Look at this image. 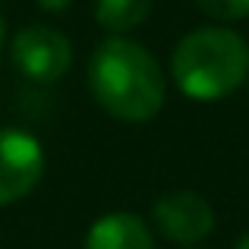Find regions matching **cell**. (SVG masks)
I'll use <instances>...</instances> for the list:
<instances>
[{
  "mask_svg": "<svg viewBox=\"0 0 249 249\" xmlns=\"http://www.w3.org/2000/svg\"><path fill=\"white\" fill-rule=\"evenodd\" d=\"M82 249H155V237L139 214L110 212L89 227Z\"/></svg>",
  "mask_w": 249,
  "mask_h": 249,
  "instance_id": "cell-6",
  "label": "cell"
},
{
  "mask_svg": "<svg viewBox=\"0 0 249 249\" xmlns=\"http://www.w3.org/2000/svg\"><path fill=\"white\" fill-rule=\"evenodd\" d=\"M196 6L218 22H237L249 16V0H196Z\"/></svg>",
  "mask_w": 249,
  "mask_h": 249,
  "instance_id": "cell-8",
  "label": "cell"
},
{
  "mask_svg": "<svg viewBox=\"0 0 249 249\" xmlns=\"http://www.w3.org/2000/svg\"><path fill=\"white\" fill-rule=\"evenodd\" d=\"M10 60L32 82H60L73 67V48L67 35L51 25H29L10 44Z\"/></svg>",
  "mask_w": 249,
  "mask_h": 249,
  "instance_id": "cell-3",
  "label": "cell"
},
{
  "mask_svg": "<svg viewBox=\"0 0 249 249\" xmlns=\"http://www.w3.org/2000/svg\"><path fill=\"white\" fill-rule=\"evenodd\" d=\"M38 6H41L44 13H63L70 6V0H35Z\"/></svg>",
  "mask_w": 249,
  "mask_h": 249,
  "instance_id": "cell-9",
  "label": "cell"
},
{
  "mask_svg": "<svg viewBox=\"0 0 249 249\" xmlns=\"http://www.w3.org/2000/svg\"><path fill=\"white\" fill-rule=\"evenodd\" d=\"M155 0H95V19L101 29L123 35L133 32L152 16Z\"/></svg>",
  "mask_w": 249,
  "mask_h": 249,
  "instance_id": "cell-7",
  "label": "cell"
},
{
  "mask_svg": "<svg viewBox=\"0 0 249 249\" xmlns=\"http://www.w3.org/2000/svg\"><path fill=\"white\" fill-rule=\"evenodd\" d=\"M170 76L193 101H221L249 79V44L221 25L193 29L174 48Z\"/></svg>",
  "mask_w": 249,
  "mask_h": 249,
  "instance_id": "cell-2",
  "label": "cell"
},
{
  "mask_svg": "<svg viewBox=\"0 0 249 249\" xmlns=\"http://www.w3.org/2000/svg\"><path fill=\"white\" fill-rule=\"evenodd\" d=\"M152 221L158 233L170 243L196 246L214 231V208L196 189H170L155 199Z\"/></svg>",
  "mask_w": 249,
  "mask_h": 249,
  "instance_id": "cell-4",
  "label": "cell"
},
{
  "mask_svg": "<svg viewBox=\"0 0 249 249\" xmlns=\"http://www.w3.org/2000/svg\"><path fill=\"white\" fill-rule=\"evenodd\" d=\"M233 249H249V233H243V237L233 243Z\"/></svg>",
  "mask_w": 249,
  "mask_h": 249,
  "instance_id": "cell-10",
  "label": "cell"
},
{
  "mask_svg": "<svg viewBox=\"0 0 249 249\" xmlns=\"http://www.w3.org/2000/svg\"><path fill=\"white\" fill-rule=\"evenodd\" d=\"M44 177V148L25 129H0V208L25 199Z\"/></svg>",
  "mask_w": 249,
  "mask_h": 249,
  "instance_id": "cell-5",
  "label": "cell"
},
{
  "mask_svg": "<svg viewBox=\"0 0 249 249\" xmlns=\"http://www.w3.org/2000/svg\"><path fill=\"white\" fill-rule=\"evenodd\" d=\"M89 89L98 107L123 123H148L161 114L167 95L164 70L139 41L107 38L89 60Z\"/></svg>",
  "mask_w": 249,
  "mask_h": 249,
  "instance_id": "cell-1",
  "label": "cell"
},
{
  "mask_svg": "<svg viewBox=\"0 0 249 249\" xmlns=\"http://www.w3.org/2000/svg\"><path fill=\"white\" fill-rule=\"evenodd\" d=\"M0 48H3V16H0Z\"/></svg>",
  "mask_w": 249,
  "mask_h": 249,
  "instance_id": "cell-11",
  "label": "cell"
}]
</instances>
